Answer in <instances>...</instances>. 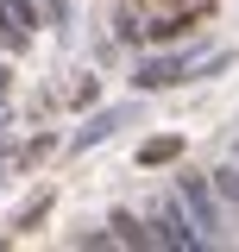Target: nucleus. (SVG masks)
Wrapping results in <instances>:
<instances>
[{"label": "nucleus", "instance_id": "1", "mask_svg": "<svg viewBox=\"0 0 239 252\" xmlns=\"http://www.w3.org/2000/svg\"><path fill=\"white\" fill-rule=\"evenodd\" d=\"M182 195L195 202V215H202V227H214V208H208V189H202V183H182Z\"/></svg>", "mask_w": 239, "mask_h": 252}, {"label": "nucleus", "instance_id": "2", "mask_svg": "<svg viewBox=\"0 0 239 252\" xmlns=\"http://www.w3.org/2000/svg\"><path fill=\"white\" fill-rule=\"evenodd\" d=\"M139 158H145V164H164V158H177V139H157V145H145Z\"/></svg>", "mask_w": 239, "mask_h": 252}, {"label": "nucleus", "instance_id": "3", "mask_svg": "<svg viewBox=\"0 0 239 252\" xmlns=\"http://www.w3.org/2000/svg\"><path fill=\"white\" fill-rule=\"evenodd\" d=\"M0 19H13V26H26V19H31V6H26V0H0Z\"/></svg>", "mask_w": 239, "mask_h": 252}, {"label": "nucleus", "instance_id": "4", "mask_svg": "<svg viewBox=\"0 0 239 252\" xmlns=\"http://www.w3.org/2000/svg\"><path fill=\"white\" fill-rule=\"evenodd\" d=\"M145 6H164V13H189V6H202V0H145Z\"/></svg>", "mask_w": 239, "mask_h": 252}]
</instances>
